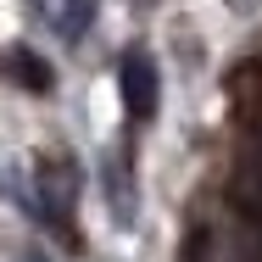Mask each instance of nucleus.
Instances as JSON below:
<instances>
[{
	"label": "nucleus",
	"instance_id": "nucleus-1",
	"mask_svg": "<svg viewBox=\"0 0 262 262\" xmlns=\"http://www.w3.org/2000/svg\"><path fill=\"white\" fill-rule=\"evenodd\" d=\"M190 262H262V217L240 212L234 201L212 207L190 229Z\"/></svg>",
	"mask_w": 262,
	"mask_h": 262
},
{
	"label": "nucleus",
	"instance_id": "nucleus-2",
	"mask_svg": "<svg viewBox=\"0 0 262 262\" xmlns=\"http://www.w3.org/2000/svg\"><path fill=\"white\" fill-rule=\"evenodd\" d=\"M34 207H39V217H45L51 229H61V234L78 246V234L67 229V217H73V207H78V162L73 157L51 151V157L34 162Z\"/></svg>",
	"mask_w": 262,
	"mask_h": 262
},
{
	"label": "nucleus",
	"instance_id": "nucleus-3",
	"mask_svg": "<svg viewBox=\"0 0 262 262\" xmlns=\"http://www.w3.org/2000/svg\"><path fill=\"white\" fill-rule=\"evenodd\" d=\"M117 84H123V106H128L134 123H151V117H157V61L145 51H123Z\"/></svg>",
	"mask_w": 262,
	"mask_h": 262
},
{
	"label": "nucleus",
	"instance_id": "nucleus-4",
	"mask_svg": "<svg viewBox=\"0 0 262 262\" xmlns=\"http://www.w3.org/2000/svg\"><path fill=\"white\" fill-rule=\"evenodd\" d=\"M95 6L101 0H34V11L45 17V28L56 39H84L90 23H95Z\"/></svg>",
	"mask_w": 262,
	"mask_h": 262
},
{
	"label": "nucleus",
	"instance_id": "nucleus-5",
	"mask_svg": "<svg viewBox=\"0 0 262 262\" xmlns=\"http://www.w3.org/2000/svg\"><path fill=\"white\" fill-rule=\"evenodd\" d=\"M240 106H246V123H251V162L262 167V78L251 95H240Z\"/></svg>",
	"mask_w": 262,
	"mask_h": 262
},
{
	"label": "nucleus",
	"instance_id": "nucleus-6",
	"mask_svg": "<svg viewBox=\"0 0 262 262\" xmlns=\"http://www.w3.org/2000/svg\"><path fill=\"white\" fill-rule=\"evenodd\" d=\"M11 67H17V73H23V78H34V84H39V90H51V67H45V61H39V56H28V51H17V56H11Z\"/></svg>",
	"mask_w": 262,
	"mask_h": 262
}]
</instances>
